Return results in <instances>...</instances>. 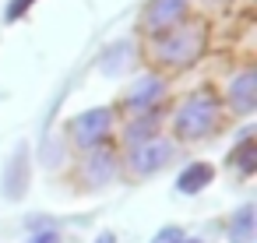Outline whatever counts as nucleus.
<instances>
[{
    "instance_id": "1",
    "label": "nucleus",
    "mask_w": 257,
    "mask_h": 243,
    "mask_svg": "<svg viewBox=\"0 0 257 243\" xmlns=\"http://www.w3.org/2000/svg\"><path fill=\"white\" fill-rule=\"evenodd\" d=\"M215 120H218V102L211 95H194L176 113V134L180 138H201L215 127Z\"/></svg>"
},
{
    "instance_id": "2",
    "label": "nucleus",
    "mask_w": 257,
    "mask_h": 243,
    "mask_svg": "<svg viewBox=\"0 0 257 243\" xmlns=\"http://www.w3.org/2000/svg\"><path fill=\"white\" fill-rule=\"evenodd\" d=\"M109 131H113V109H106V106H95V109L74 116V124H71V134L81 148H99L109 138Z\"/></svg>"
},
{
    "instance_id": "3",
    "label": "nucleus",
    "mask_w": 257,
    "mask_h": 243,
    "mask_svg": "<svg viewBox=\"0 0 257 243\" xmlns=\"http://www.w3.org/2000/svg\"><path fill=\"white\" fill-rule=\"evenodd\" d=\"M173 155H176V148H173L169 141H162V138H152V141H141V145H134V148H131V155H127V162H131V169H134L138 176H148V173L162 169V166H166Z\"/></svg>"
},
{
    "instance_id": "4",
    "label": "nucleus",
    "mask_w": 257,
    "mask_h": 243,
    "mask_svg": "<svg viewBox=\"0 0 257 243\" xmlns=\"http://www.w3.org/2000/svg\"><path fill=\"white\" fill-rule=\"evenodd\" d=\"M187 15V0H148L145 8V25L152 32H166V29H176Z\"/></svg>"
},
{
    "instance_id": "5",
    "label": "nucleus",
    "mask_w": 257,
    "mask_h": 243,
    "mask_svg": "<svg viewBox=\"0 0 257 243\" xmlns=\"http://www.w3.org/2000/svg\"><path fill=\"white\" fill-rule=\"evenodd\" d=\"M25 190H29V145L22 141L15 148L11 162L4 166V197L8 201H18Z\"/></svg>"
},
{
    "instance_id": "6",
    "label": "nucleus",
    "mask_w": 257,
    "mask_h": 243,
    "mask_svg": "<svg viewBox=\"0 0 257 243\" xmlns=\"http://www.w3.org/2000/svg\"><path fill=\"white\" fill-rule=\"evenodd\" d=\"M197 50H201L197 32H169V36L159 43V57H162L166 64H187V60H194Z\"/></svg>"
},
{
    "instance_id": "7",
    "label": "nucleus",
    "mask_w": 257,
    "mask_h": 243,
    "mask_svg": "<svg viewBox=\"0 0 257 243\" xmlns=\"http://www.w3.org/2000/svg\"><path fill=\"white\" fill-rule=\"evenodd\" d=\"M162 95H166V81H162L159 74H145V78H138V85L131 88L127 106L138 109V113H152V106H155Z\"/></svg>"
},
{
    "instance_id": "8",
    "label": "nucleus",
    "mask_w": 257,
    "mask_h": 243,
    "mask_svg": "<svg viewBox=\"0 0 257 243\" xmlns=\"http://www.w3.org/2000/svg\"><path fill=\"white\" fill-rule=\"evenodd\" d=\"M229 99L236 113H250L257 106V71H239L229 81Z\"/></svg>"
},
{
    "instance_id": "9",
    "label": "nucleus",
    "mask_w": 257,
    "mask_h": 243,
    "mask_svg": "<svg viewBox=\"0 0 257 243\" xmlns=\"http://www.w3.org/2000/svg\"><path fill=\"white\" fill-rule=\"evenodd\" d=\"M113 173H116V155L109 152V148H88V159H85V180L88 183H95V187H102V183H109L113 180Z\"/></svg>"
},
{
    "instance_id": "10",
    "label": "nucleus",
    "mask_w": 257,
    "mask_h": 243,
    "mask_svg": "<svg viewBox=\"0 0 257 243\" xmlns=\"http://www.w3.org/2000/svg\"><path fill=\"white\" fill-rule=\"evenodd\" d=\"M211 176H215V169H211L208 162H190V166L176 176V190H180V194H201V190L211 183Z\"/></svg>"
},
{
    "instance_id": "11",
    "label": "nucleus",
    "mask_w": 257,
    "mask_h": 243,
    "mask_svg": "<svg viewBox=\"0 0 257 243\" xmlns=\"http://www.w3.org/2000/svg\"><path fill=\"white\" fill-rule=\"evenodd\" d=\"M250 239H253V208L243 204L229 222V243H250Z\"/></svg>"
},
{
    "instance_id": "12",
    "label": "nucleus",
    "mask_w": 257,
    "mask_h": 243,
    "mask_svg": "<svg viewBox=\"0 0 257 243\" xmlns=\"http://www.w3.org/2000/svg\"><path fill=\"white\" fill-rule=\"evenodd\" d=\"M155 124H159V120H155V113H145L141 120H134V124L127 127V141H131V145L152 141V138H155Z\"/></svg>"
},
{
    "instance_id": "13",
    "label": "nucleus",
    "mask_w": 257,
    "mask_h": 243,
    "mask_svg": "<svg viewBox=\"0 0 257 243\" xmlns=\"http://www.w3.org/2000/svg\"><path fill=\"white\" fill-rule=\"evenodd\" d=\"M236 166H239L243 176H250V173L257 169V159H253V145H250V138H243V145L236 148Z\"/></svg>"
},
{
    "instance_id": "14",
    "label": "nucleus",
    "mask_w": 257,
    "mask_h": 243,
    "mask_svg": "<svg viewBox=\"0 0 257 243\" xmlns=\"http://www.w3.org/2000/svg\"><path fill=\"white\" fill-rule=\"evenodd\" d=\"M32 4H36V0H11V4H8V11H4V18H8V22H18V18H22V15H25Z\"/></svg>"
},
{
    "instance_id": "15",
    "label": "nucleus",
    "mask_w": 257,
    "mask_h": 243,
    "mask_svg": "<svg viewBox=\"0 0 257 243\" xmlns=\"http://www.w3.org/2000/svg\"><path fill=\"white\" fill-rule=\"evenodd\" d=\"M25 243H60V232H57V229H39V232H32Z\"/></svg>"
},
{
    "instance_id": "16",
    "label": "nucleus",
    "mask_w": 257,
    "mask_h": 243,
    "mask_svg": "<svg viewBox=\"0 0 257 243\" xmlns=\"http://www.w3.org/2000/svg\"><path fill=\"white\" fill-rule=\"evenodd\" d=\"M180 239H183V232H180L176 225H169V229H162V232H159L152 243H180Z\"/></svg>"
},
{
    "instance_id": "17",
    "label": "nucleus",
    "mask_w": 257,
    "mask_h": 243,
    "mask_svg": "<svg viewBox=\"0 0 257 243\" xmlns=\"http://www.w3.org/2000/svg\"><path fill=\"white\" fill-rule=\"evenodd\" d=\"M95 243H116V236H113V232H99Z\"/></svg>"
},
{
    "instance_id": "18",
    "label": "nucleus",
    "mask_w": 257,
    "mask_h": 243,
    "mask_svg": "<svg viewBox=\"0 0 257 243\" xmlns=\"http://www.w3.org/2000/svg\"><path fill=\"white\" fill-rule=\"evenodd\" d=\"M180 243H201V239H187V236H183V239H180Z\"/></svg>"
}]
</instances>
